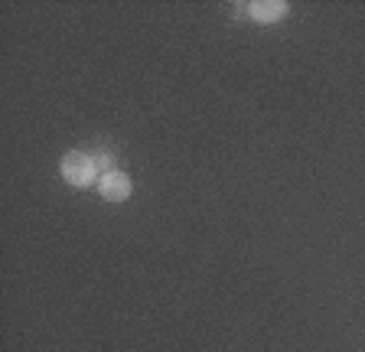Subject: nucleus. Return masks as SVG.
Returning <instances> with one entry per match:
<instances>
[{"label":"nucleus","instance_id":"nucleus-2","mask_svg":"<svg viewBox=\"0 0 365 352\" xmlns=\"http://www.w3.org/2000/svg\"><path fill=\"white\" fill-rule=\"evenodd\" d=\"M287 14H290L287 0H251V4H245V16L255 20V24H261V26L281 24Z\"/></svg>","mask_w":365,"mask_h":352},{"label":"nucleus","instance_id":"nucleus-3","mask_svg":"<svg viewBox=\"0 0 365 352\" xmlns=\"http://www.w3.org/2000/svg\"><path fill=\"white\" fill-rule=\"evenodd\" d=\"M130 192H134V180L124 170H111L98 180V196L105 202H128Z\"/></svg>","mask_w":365,"mask_h":352},{"label":"nucleus","instance_id":"nucleus-1","mask_svg":"<svg viewBox=\"0 0 365 352\" xmlns=\"http://www.w3.org/2000/svg\"><path fill=\"white\" fill-rule=\"evenodd\" d=\"M59 176L72 190H85V186H98L101 167L91 150H68L59 160Z\"/></svg>","mask_w":365,"mask_h":352}]
</instances>
